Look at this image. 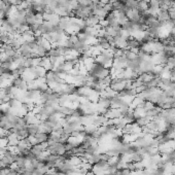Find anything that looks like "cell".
<instances>
[{
	"mask_svg": "<svg viewBox=\"0 0 175 175\" xmlns=\"http://www.w3.org/2000/svg\"><path fill=\"white\" fill-rule=\"evenodd\" d=\"M127 17H128V20L132 21L134 23H138L141 19L140 12L138 9H129L127 11Z\"/></svg>",
	"mask_w": 175,
	"mask_h": 175,
	"instance_id": "6",
	"label": "cell"
},
{
	"mask_svg": "<svg viewBox=\"0 0 175 175\" xmlns=\"http://www.w3.org/2000/svg\"><path fill=\"white\" fill-rule=\"evenodd\" d=\"M151 121V120L149 118H147V116H142V118H136L134 123H136L139 127H141V128H142V127H144V126H147V124L149 123Z\"/></svg>",
	"mask_w": 175,
	"mask_h": 175,
	"instance_id": "19",
	"label": "cell"
},
{
	"mask_svg": "<svg viewBox=\"0 0 175 175\" xmlns=\"http://www.w3.org/2000/svg\"><path fill=\"white\" fill-rule=\"evenodd\" d=\"M47 70L41 66H35V71H34V76L35 78H39V77H45L47 75Z\"/></svg>",
	"mask_w": 175,
	"mask_h": 175,
	"instance_id": "16",
	"label": "cell"
},
{
	"mask_svg": "<svg viewBox=\"0 0 175 175\" xmlns=\"http://www.w3.org/2000/svg\"><path fill=\"white\" fill-rule=\"evenodd\" d=\"M116 95H118V93H116V92H114V90L111 89L110 86H107V88H105L104 92L101 94L102 97H106V98H109V99H112L114 96H116Z\"/></svg>",
	"mask_w": 175,
	"mask_h": 175,
	"instance_id": "18",
	"label": "cell"
},
{
	"mask_svg": "<svg viewBox=\"0 0 175 175\" xmlns=\"http://www.w3.org/2000/svg\"><path fill=\"white\" fill-rule=\"evenodd\" d=\"M116 11V19H118V23L121 24H124V23L126 22V21H128V17H127V14L125 11H123V10H114Z\"/></svg>",
	"mask_w": 175,
	"mask_h": 175,
	"instance_id": "14",
	"label": "cell"
},
{
	"mask_svg": "<svg viewBox=\"0 0 175 175\" xmlns=\"http://www.w3.org/2000/svg\"><path fill=\"white\" fill-rule=\"evenodd\" d=\"M161 110H162V109H161L160 107H158V106H155L153 109L146 111V112H145V116L149 118L151 120H153V118H155L157 116H159V114L161 112Z\"/></svg>",
	"mask_w": 175,
	"mask_h": 175,
	"instance_id": "13",
	"label": "cell"
},
{
	"mask_svg": "<svg viewBox=\"0 0 175 175\" xmlns=\"http://www.w3.org/2000/svg\"><path fill=\"white\" fill-rule=\"evenodd\" d=\"M147 127L151 132H155V131H159L160 130V123L158 121H155V120H151L149 123L147 124Z\"/></svg>",
	"mask_w": 175,
	"mask_h": 175,
	"instance_id": "21",
	"label": "cell"
},
{
	"mask_svg": "<svg viewBox=\"0 0 175 175\" xmlns=\"http://www.w3.org/2000/svg\"><path fill=\"white\" fill-rule=\"evenodd\" d=\"M104 8H105L106 10L108 12L110 11H114V7H112V4H111V2L109 1L108 3H106V4H104Z\"/></svg>",
	"mask_w": 175,
	"mask_h": 175,
	"instance_id": "42",
	"label": "cell"
},
{
	"mask_svg": "<svg viewBox=\"0 0 175 175\" xmlns=\"http://www.w3.org/2000/svg\"><path fill=\"white\" fill-rule=\"evenodd\" d=\"M170 78H171V80H172V82H175V71H174V70H172V69H171V76H170Z\"/></svg>",
	"mask_w": 175,
	"mask_h": 175,
	"instance_id": "49",
	"label": "cell"
},
{
	"mask_svg": "<svg viewBox=\"0 0 175 175\" xmlns=\"http://www.w3.org/2000/svg\"><path fill=\"white\" fill-rule=\"evenodd\" d=\"M84 130H86V134L88 135H93L95 132H97V130H98V128H97L95 125H88V126H86L84 127Z\"/></svg>",
	"mask_w": 175,
	"mask_h": 175,
	"instance_id": "29",
	"label": "cell"
},
{
	"mask_svg": "<svg viewBox=\"0 0 175 175\" xmlns=\"http://www.w3.org/2000/svg\"><path fill=\"white\" fill-rule=\"evenodd\" d=\"M118 1H120V2H122V3H126L128 0H118Z\"/></svg>",
	"mask_w": 175,
	"mask_h": 175,
	"instance_id": "53",
	"label": "cell"
},
{
	"mask_svg": "<svg viewBox=\"0 0 175 175\" xmlns=\"http://www.w3.org/2000/svg\"><path fill=\"white\" fill-rule=\"evenodd\" d=\"M10 171V168H0V175H7Z\"/></svg>",
	"mask_w": 175,
	"mask_h": 175,
	"instance_id": "45",
	"label": "cell"
},
{
	"mask_svg": "<svg viewBox=\"0 0 175 175\" xmlns=\"http://www.w3.org/2000/svg\"><path fill=\"white\" fill-rule=\"evenodd\" d=\"M86 175H96V174H95V173H94L93 172V171H88V172H86Z\"/></svg>",
	"mask_w": 175,
	"mask_h": 175,
	"instance_id": "52",
	"label": "cell"
},
{
	"mask_svg": "<svg viewBox=\"0 0 175 175\" xmlns=\"http://www.w3.org/2000/svg\"><path fill=\"white\" fill-rule=\"evenodd\" d=\"M27 129H28V132H29V135L35 136L39 132V130H38V125H35V124H30V125H28Z\"/></svg>",
	"mask_w": 175,
	"mask_h": 175,
	"instance_id": "26",
	"label": "cell"
},
{
	"mask_svg": "<svg viewBox=\"0 0 175 175\" xmlns=\"http://www.w3.org/2000/svg\"><path fill=\"white\" fill-rule=\"evenodd\" d=\"M9 107H21L22 106V102L20 100H18L17 98H11L9 101L7 102Z\"/></svg>",
	"mask_w": 175,
	"mask_h": 175,
	"instance_id": "30",
	"label": "cell"
},
{
	"mask_svg": "<svg viewBox=\"0 0 175 175\" xmlns=\"http://www.w3.org/2000/svg\"><path fill=\"white\" fill-rule=\"evenodd\" d=\"M60 18L59 16L57 15V14H51L49 15V21L47 22H49L51 24L55 25V26H57V25H59V22H60Z\"/></svg>",
	"mask_w": 175,
	"mask_h": 175,
	"instance_id": "27",
	"label": "cell"
},
{
	"mask_svg": "<svg viewBox=\"0 0 175 175\" xmlns=\"http://www.w3.org/2000/svg\"><path fill=\"white\" fill-rule=\"evenodd\" d=\"M126 125L127 123L125 122V120H124L123 118L114 120V127H116V129H118V130H123V129L126 127Z\"/></svg>",
	"mask_w": 175,
	"mask_h": 175,
	"instance_id": "24",
	"label": "cell"
},
{
	"mask_svg": "<svg viewBox=\"0 0 175 175\" xmlns=\"http://www.w3.org/2000/svg\"><path fill=\"white\" fill-rule=\"evenodd\" d=\"M138 76L139 73L137 71H133V70L129 69V68H125L120 77L123 78L124 80H135Z\"/></svg>",
	"mask_w": 175,
	"mask_h": 175,
	"instance_id": "3",
	"label": "cell"
},
{
	"mask_svg": "<svg viewBox=\"0 0 175 175\" xmlns=\"http://www.w3.org/2000/svg\"><path fill=\"white\" fill-rule=\"evenodd\" d=\"M39 25L40 24H32V25H30L29 29L31 30L33 33H35L36 31H38V30H39Z\"/></svg>",
	"mask_w": 175,
	"mask_h": 175,
	"instance_id": "41",
	"label": "cell"
},
{
	"mask_svg": "<svg viewBox=\"0 0 175 175\" xmlns=\"http://www.w3.org/2000/svg\"><path fill=\"white\" fill-rule=\"evenodd\" d=\"M108 121V118L105 116V114H96L95 118H94V121H93V125L99 128V127L104 126L106 123Z\"/></svg>",
	"mask_w": 175,
	"mask_h": 175,
	"instance_id": "5",
	"label": "cell"
},
{
	"mask_svg": "<svg viewBox=\"0 0 175 175\" xmlns=\"http://www.w3.org/2000/svg\"><path fill=\"white\" fill-rule=\"evenodd\" d=\"M20 142V138L17 134H9L7 136V146H17Z\"/></svg>",
	"mask_w": 175,
	"mask_h": 175,
	"instance_id": "10",
	"label": "cell"
},
{
	"mask_svg": "<svg viewBox=\"0 0 175 175\" xmlns=\"http://www.w3.org/2000/svg\"><path fill=\"white\" fill-rule=\"evenodd\" d=\"M127 41L128 39L122 36H116L114 38V45L121 49H127Z\"/></svg>",
	"mask_w": 175,
	"mask_h": 175,
	"instance_id": "7",
	"label": "cell"
},
{
	"mask_svg": "<svg viewBox=\"0 0 175 175\" xmlns=\"http://www.w3.org/2000/svg\"><path fill=\"white\" fill-rule=\"evenodd\" d=\"M105 116L109 120H116V118H122V111L120 108H112V107H110L105 114Z\"/></svg>",
	"mask_w": 175,
	"mask_h": 175,
	"instance_id": "4",
	"label": "cell"
},
{
	"mask_svg": "<svg viewBox=\"0 0 175 175\" xmlns=\"http://www.w3.org/2000/svg\"><path fill=\"white\" fill-rule=\"evenodd\" d=\"M101 160V157H100V153H93V155H90L89 160H88V162H89L91 165H95V164H97L99 162V161Z\"/></svg>",
	"mask_w": 175,
	"mask_h": 175,
	"instance_id": "23",
	"label": "cell"
},
{
	"mask_svg": "<svg viewBox=\"0 0 175 175\" xmlns=\"http://www.w3.org/2000/svg\"><path fill=\"white\" fill-rule=\"evenodd\" d=\"M122 118L125 120V122H126L127 124L134 123V122H135V116H134L133 114V109H129L128 111H126V112L123 114Z\"/></svg>",
	"mask_w": 175,
	"mask_h": 175,
	"instance_id": "12",
	"label": "cell"
},
{
	"mask_svg": "<svg viewBox=\"0 0 175 175\" xmlns=\"http://www.w3.org/2000/svg\"><path fill=\"white\" fill-rule=\"evenodd\" d=\"M137 78H138L140 82H142L144 84H146L148 82H151V79L153 78V76L151 73H141L139 74V76L137 77Z\"/></svg>",
	"mask_w": 175,
	"mask_h": 175,
	"instance_id": "20",
	"label": "cell"
},
{
	"mask_svg": "<svg viewBox=\"0 0 175 175\" xmlns=\"http://www.w3.org/2000/svg\"><path fill=\"white\" fill-rule=\"evenodd\" d=\"M97 104H98L100 107H102V108H105V109L108 110V109L111 107V99L100 96V98H99Z\"/></svg>",
	"mask_w": 175,
	"mask_h": 175,
	"instance_id": "9",
	"label": "cell"
},
{
	"mask_svg": "<svg viewBox=\"0 0 175 175\" xmlns=\"http://www.w3.org/2000/svg\"><path fill=\"white\" fill-rule=\"evenodd\" d=\"M39 3H41L42 5H45V6H47V3H49V0H39Z\"/></svg>",
	"mask_w": 175,
	"mask_h": 175,
	"instance_id": "50",
	"label": "cell"
},
{
	"mask_svg": "<svg viewBox=\"0 0 175 175\" xmlns=\"http://www.w3.org/2000/svg\"><path fill=\"white\" fill-rule=\"evenodd\" d=\"M145 112H146V110L143 108L142 106H138V107L133 108V114H134V116H135V120L136 118H142V116H145Z\"/></svg>",
	"mask_w": 175,
	"mask_h": 175,
	"instance_id": "17",
	"label": "cell"
},
{
	"mask_svg": "<svg viewBox=\"0 0 175 175\" xmlns=\"http://www.w3.org/2000/svg\"><path fill=\"white\" fill-rule=\"evenodd\" d=\"M5 19H7V16L5 14V11L3 9H0V21H3Z\"/></svg>",
	"mask_w": 175,
	"mask_h": 175,
	"instance_id": "48",
	"label": "cell"
},
{
	"mask_svg": "<svg viewBox=\"0 0 175 175\" xmlns=\"http://www.w3.org/2000/svg\"><path fill=\"white\" fill-rule=\"evenodd\" d=\"M126 168H128V169L131 171V172H134V171H136L135 163H134V162H129V163H127Z\"/></svg>",
	"mask_w": 175,
	"mask_h": 175,
	"instance_id": "40",
	"label": "cell"
},
{
	"mask_svg": "<svg viewBox=\"0 0 175 175\" xmlns=\"http://www.w3.org/2000/svg\"><path fill=\"white\" fill-rule=\"evenodd\" d=\"M168 56L164 52L159 53V54L151 55V62L155 65H166L168 60Z\"/></svg>",
	"mask_w": 175,
	"mask_h": 175,
	"instance_id": "2",
	"label": "cell"
},
{
	"mask_svg": "<svg viewBox=\"0 0 175 175\" xmlns=\"http://www.w3.org/2000/svg\"><path fill=\"white\" fill-rule=\"evenodd\" d=\"M168 11H169V16H170L171 20L175 21V7L174 8H170Z\"/></svg>",
	"mask_w": 175,
	"mask_h": 175,
	"instance_id": "46",
	"label": "cell"
},
{
	"mask_svg": "<svg viewBox=\"0 0 175 175\" xmlns=\"http://www.w3.org/2000/svg\"><path fill=\"white\" fill-rule=\"evenodd\" d=\"M148 8V3L144 0H141L138 2V10L139 11H146Z\"/></svg>",
	"mask_w": 175,
	"mask_h": 175,
	"instance_id": "32",
	"label": "cell"
},
{
	"mask_svg": "<svg viewBox=\"0 0 175 175\" xmlns=\"http://www.w3.org/2000/svg\"><path fill=\"white\" fill-rule=\"evenodd\" d=\"M29 140H30V142H31V144H32V146L38 144V142H37V139H36V137H35V136L29 135Z\"/></svg>",
	"mask_w": 175,
	"mask_h": 175,
	"instance_id": "44",
	"label": "cell"
},
{
	"mask_svg": "<svg viewBox=\"0 0 175 175\" xmlns=\"http://www.w3.org/2000/svg\"><path fill=\"white\" fill-rule=\"evenodd\" d=\"M49 134H45V133H41V132H38V133L35 135L37 139V142L38 143H43V142H47L49 140Z\"/></svg>",
	"mask_w": 175,
	"mask_h": 175,
	"instance_id": "22",
	"label": "cell"
},
{
	"mask_svg": "<svg viewBox=\"0 0 175 175\" xmlns=\"http://www.w3.org/2000/svg\"><path fill=\"white\" fill-rule=\"evenodd\" d=\"M33 60H34V58H33V57H30V58H25L24 67H26V68H29V67L33 66Z\"/></svg>",
	"mask_w": 175,
	"mask_h": 175,
	"instance_id": "36",
	"label": "cell"
},
{
	"mask_svg": "<svg viewBox=\"0 0 175 175\" xmlns=\"http://www.w3.org/2000/svg\"><path fill=\"white\" fill-rule=\"evenodd\" d=\"M105 31H106V34L109 35V36H112V37H116V31L114 27L111 26H107L105 27Z\"/></svg>",
	"mask_w": 175,
	"mask_h": 175,
	"instance_id": "34",
	"label": "cell"
},
{
	"mask_svg": "<svg viewBox=\"0 0 175 175\" xmlns=\"http://www.w3.org/2000/svg\"><path fill=\"white\" fill-rule=\"evenodd\" d=\"M140 47V41L133 38V37H130L127 41V49H139Z\"/></svg>",
	"mask_w": 175,
	"mask_h": 175,
	"instance_id": "11",
	"label": "cell"
},
{
	"mask_svg": "<svg viewBox=\"0 0 175 175\" xmlns=\"http://www.w3.org/2000/svg\"><path fill=\"white\" fill-rule=\"evenodd\" d=\"M68 39H69L70 41L73 42V43H75V42L78 41V36H77V34H72L68 37Z\"/></svg>",
	"mask_w": 175,
	"mask_h": 175,
	"instance_id": "43",
	"label": "cell"
},
{
	"mask_svg": "<svg viewBox=\"0 0 175 175\" xmlns=\"http://www.w3.org/2000/svg\"><path fill=\"white\" fill-rule=\"evenodd\" d=\"M22 36L24 37V39L26 42H30V41H33V40H34V33H33L30 29L27 30L26 32L23 33Z\"/></svg>",
	"mask_w": 175,
	"mask_h": 175,
	"instance_id": "25",
	"label": "cell"
},
{
	"mask_svg": "<svg viewBox=\"0 0 175 175\" xmlns=\"http://www.w3.org/2000/svg\"><path fill=\"white\" fill-rule=\"evenodd\" d=\"M157 19L160 21L161 23L162 22H167L169 19H170V16H169V11L168 10H164V9H161L159 11L158 16H157Z\"/></svg>",
	"mask_w": 175,
	"mask_h": 175,
	"instance_id": "15",
	"label": "cell"
},
{
	"mask_svg": "<svg viewBox=\"0 0 175 175\" xmlns=\"http://www.w3.org/2000/svg\"><path fill=\"white\" fill-rule=\"evenodd\" d=\"M148 6H153V7H160V0H151L148 2Z\"/></svg>",
	"mask_w": 175,
	"mask_h": 175,
	"instance_id": "39",
	"label": "cell"
},
{
	"mask_svg": "<svg viewBox=\"0 0 175 175\" xmlns=\"http://www.w3.org/2000/svg\"><path fill=\"white\" fill-rule=\"evenodd\" d=\"M144 159H145V157L139 153H132V161H133V162H142Z\"/></svg>",
	"mask_w": 175,
	"mask_h": 175,
	"instance_id": "31",
	"label": "cell"
},
{
	"mask_svg": "<svg viewBox=\"0 0 175 175\" xmlns=\"http://www.w3.org/2000/svg\"><path fill=\"white\" fill-rule=\"evenodd\" d=\"M166 65H167L169 68H171V69H173L174 68V66H175V58L174 57H169L168 58V60H167V63H166Z\"/></svg>",
	"mask_w": 175,
	"mask_h": 175,
	"instance_id": "38",
	"label": "cell"
},
{
	"mask_svg": "<svg viewBox=\"0 0 175 175\" xmlns=\"http://www.w3.org/2000/svg\"><path fill=\"white\" fill-rule=\"evenodd\" d=\"M110 0H101L100 1V3H102V4H106V3H108Z\"/></svg>",
	"mask_w": 175,
	"mask_h": 175,
	"instance_id": "51",
	"label": "cell"
},
{
	"mask_svg": "<svg viewBox=\"0 0 175 175\" xmlns=\"http://www.w3.org/2000/svg\"><path fill=\"white\" fill-rule=\"evenodd\" d=\"M126 84H127V80H124L121 77H114V78H112V82H111L109 86H110L114 92L118 93V92L123 91V90L126 88Z\"/></svg>",
	"mask_w": 175,
	"mask_h": 175,
	"instance_id": "1",
	"label": "cell"
},
{
	"mask_svg": "<svg viewBox=\"0 0 175 175\" xmlns=\"http://www.w3.org/2000/svg\"><path fill=\"white\" fill-rule=\"evenodd\" d=\"M125 58H126L127 60H134L135 58H137V55L134 52H132L131 49H126V52H125Z\"/></svg>",
	"mask_w": 175,
	"mask_h": 175,
	"instance_id": "33",
	"label": "cell"
},
{
	"mask_svg": "<svg viewBox=\"0 0 175 175\" xmlns=\"http://www.w3.org/2000/svg\"><path fill=\"white\" fill-rule=\"evenodd\" d=\"M155 104L153 103V102H151V101H145L144 103H143V105H142V107L144 109H145L146 111L147 110H151V109H153V107H155Z\"/></svg>",
	"mask_w": 175,
	"mask_h": 175,
	"instance_id": "37",
	"label": "cell"
},
{
	"mask_svg": "<svg viewBox=\"0 0 175 175\" xmlns=\"http://www.w3.org/2000/svg\"><path fill=\"white\" fill-rule=\"evenodd\" d=\"M23 1H24V0H9V3L11 5H14V6H17V5L21 4Z\"/></svg>",
	"mask_w": 175,
	"mask_h": 175,
	"instance_id": "47",
	"label": "cell"
},
{
	"mask_svg": "<svg viewBox=\"0 0 175 175\" xmlns=\"http://www.w3.org/2000/svg\"><path fill=\"white\" fill-rule=\"evenodd\" d=\"M79 167L82 168V169H84V170H86V171H91L92 168H93V165H91L88 161H82V164L79 165Z\"/></svg>",
	"mask_w": 175,
	"mask_h": 175,
	"instance_id": "35",
	"label": "cell"
},
{
	"mask_svg": "<svg viewBox=\"0 0 175 175\" xmlns=\"http://www.w3.org/2000/svg\"><path fill=\"white\" fill-rule=\"evenodd\" d=\"M12 86H16V88L19 90H25V91H27V82H25L22 77H18V78L14 79Z\"/></svg>",
	"mask_w": 175,
	"mask_h": 175,
	"instance_id": "8",
	"label": "cell"
},
{
	"mask_svg": "<svg viewBox=\"0 0 175 175\" xmlns=\"http://www.w3.org/2000/svg\"><path fill=\"white\" fill-rule=\"evenodd\" d=\"M125 4L127 5L129 9H138V1H136V0H128Z\"/></svg>",
	"mask_w": 175,
	"mask_h": 175,
	"instance_id": "28",
	"label": "cell"
}]
</instances>
